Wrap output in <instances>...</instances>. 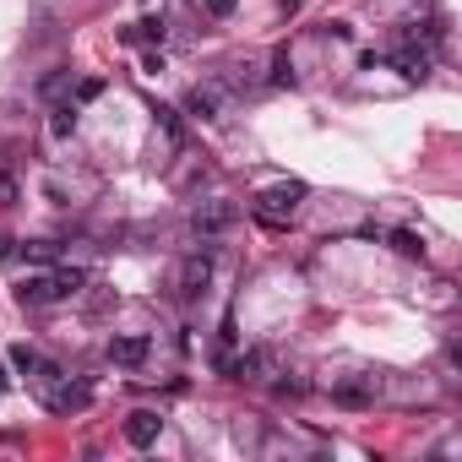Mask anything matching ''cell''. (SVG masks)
<instances>
[{
    "mask_svg": "<svg viewBox=\"0 0 462 462\" xmlns=\"http://www.w3.org/2000/svg\"><path fill=\"white\" fill-rule=\"evenodd\" d=\"M12 365H17V370H23V375H33V370H39V365H44V354H39V348H33V343H17V348H12Z\"/></svg>",
    "mask_w": 462,
    "mask_h": 462,
    "instance_id": "12",
    "label": "cell"
},
{
    "mask_svg": "<svg viewBox=\"0 0 462 462\" xmlns=\"http://www.w3.org/2000/svg\"><path fill=\"white\" fill-rule=\"evenodd\" d=\"M71 125H77V115L71 109H55V136H71Z\"/></svg>",
    "mask_w": 462,
    "mask_h": 462,
    "instance_id": "16",
    "label": "cell"
},
{
    "mask_svg": "<svg viewBox=\"0 0 462 462\" xmlns=\"http://www.w3.org/2000/svg\"><path fill=\"white\" fill-rule=\"evenodd\" d=\"M55 278H60V289H66V300L88 283V273H77V267H55Z\"/></svg>",
    "mask_w": 462,
    "mask_h": 462,
    "instance_id": "13",
    "label": "cell"
},
{
    "mask_svg": "<svg viewBox=\"0 0 462 462\" xmlns=\"http://www.w3.org/2000/svg\"><path fill=\"white\" fill-rule=\"evenodd\" d=\"M332 402L337 408H370L375 402V375H343V381H332Z\"/></svg>",
    "mask_w": 462,
    "mask_h": 462,
    "instance_id": "3",
    "label": "cell"
},
{
    "mask_svg": "<svg viewBox=\"0 0 462 462\" xmlns=\"http://www.w3.org/2000/svg\"><path fill=\"white\" fill-rule=\"evenodd\" d=\"M28 256H33V262H55V256H60V245H50V240H33V245H28Z\"/></svg>",
    "mask_w": 462,
    "mask_h": 462,
    "instance_id": "14",
    "label": "cell"
},
{
    "mask_svg": "<svg viewBox=\"0 0 462 462\" xmlns=\"http://www.w3.org/2000/svg\"><path fill=\"white\" fill-rule=\"evenodd\" d=\"M207 278H212V262H207V256L196 251V256H185V262H180V278H174V294H180V300H196V294L207 289Z\"/></svg>",
    "mask_w": 462,
    "mask_h": 462,
    "instance_id": "4",
    "label": "cell"
},
{
    "mask_svg": "<svg viewBox=\"0 0 462 462\" xmlns=\"http://www.w3.org/2000/svg\"><path fill=\"white\" fill-rule=\"evenodd\" d=\"M82 402H88V386H71V381H66V386L50 392V408H55V413H71V408H82Z\"/></svg>",
    "mask_w": 462,
    "mask_h": 462,
    "instance_id": "10",
    "label": "cell"
},
{
    "mask_svg": "<svg viewBox=\"0 0 462 462\" xmlns=\"http://www.w3.org/2000/svg\"><path fill=\"white\" fill-rule=\"evenodd\" d=\"M228 223H235V207H228V201H201V207L190 212V235H196V240L207 245L212 235H223Z\"/></svg>",
    "mask_w": 462,
    "mask_h": 462,
    "instance_id": "2",
    "label": "cell"
},
{
    "mask_svg": "<svg viewBox=\"0 0 462 462\" xmlns=\"http://www.w3.org/2000/svg\"><path fill=\"white\" fill-rule=\"evenodd\" d=\"M300 201H305V185H300V180H294V185H273V190L256 196V217L273 223V228H283V223L300 217Z\"/></svg>",
    "mask_w": 462,
    "mask_h": 462,
    "instance_id": "1",
    "label": "cell"
},
{
    "mask_svg": "<svg viewBox=\"0 0 462 462\" xmlns=\"http://www.w3.org/2000/svg\"><path fill=\"white\" fill-rule=\"evenodd\" d=\"M262 370H267V348H251L240 359H223V375L228 381H262Z\"/></svg>",
    "mask_w": 462,
    "mask_h": 462,
    "instance_id": "7",
    "label": "cell"
},
{
    "mask_svg": "<svg viewBox=\"0 0 462 462\" xmlns=\"http://www.w3.org/2000/svg\"><path fill=\"white\" fill-rule=\"evenodd\" d=\"M142 359H147V337H109V365L136 370Z\"/></svg>",
    "mask_w": 462,
    "mask_h": 462,
    "instance_id": "8",
    "label": "cell"
},
{
    "mask_svg": "<svg viewBox=\"0 0 462 462\" xmlns=\"http://www.w3.org/2000/svg\"><path fill=\"white\" fill-rule=\"evenodd\" d=\"M158 430H163V419H158L152 408H136V413L125 419V440H131V446H152Z\"/></svg>",
    "mask_w": 462,
    "mask_h": 462,
    "instance_id": "6",
    "label": "cell"
},
{
    "mask_svg": "<svg viewBox=\"0 0 462 462\" xmlns=\"http://www.w3.org/2000/svg\"><path fill=\"white\" fill-rule=\"evenodd\" d=\"M0 392H6V370H0Z\"/></svg>",
    "mask_w": 462,
    "mask_h": 462,
    "instance_id": "20",
    "label": "cell"
},
{
    "mask_svg": "<svg viewBox=\"0 0 462 462\" xmlns=\"http://www.w3.org/2000/svg\"><path fill=\"white\" fill-rule=\"evenodd\" d=\"M392 251H397V256H408V262H413V256H424V240H419V235H413V228H392Z\"/></svg>",
    "mask_w": 462,
    "mask_h": 462,
    "instance_id": "11",
    "label": "cell"
},
{
    "mask_svg": "<svg viewBox=\"0 0 462 462\" xmlns=\"http://www.w3.org/2000/svg\"><path fill=\"white\" fill-rule=\"evenodd\" d=\"M201 6H207L212 17H228V12H235V6H240V0H201Z\"/></svg>",
    "mask_w": 462,
    "mask_h": 462,
    "instance_id": "18",
    "label": "cell"
},
{
    "mask_svg": "<svg viewBox=\"0 0 462 462\" xmlns=\"http://www.w3.org/2000/svg\"><path fill=\"white\" fill-rule=\"evenodd\" d=\"M98 93H104V82H98V77H88V82L77 88V98H98Z\"/></svg>",
    "mask_w": 462,
    "mask_h": 462,
    "instance_id": "19",
    "label": "cell"
},
{
    "mask_svg": "<svg viewBox=\"0 0 462 462\" xmlns=\"http://www.w3.org/2000/svg\"><path fill=\"white\" fill-rule=\"evenodd\" d=\"M185 115L212 120V115H217V88H190V93H185Z\"/></svg>",
    "mask_w": 462,
    "mask_h": 462,
    "instance_id": "9",
    "label": "cell"
},
{
    "mask_svg": "<svg viewBox=\"0 0 462 462\" xmlns=\"http://www.w3.org/2000/svg\"><path fill=\"white\" fill-rule=\"evenodd\" d=\"M17 201V180L12 174H0V207H12Z\"/></svg>",
    "mask_w": 462,
    "mask_h": 462,
    "instance_id": "17",
    "label": "cell"
},
{
    "mask_svg": "<svg viewBox=\"0 0 462 462\" xmlns=\"http://www.w3.org/2000/svg\"><path fill=\"white\" fill-rule=\"evenodd\" d=\"M17 294H23V305H55V300H66V289H60V278H55V273H39V278H28Z\"/></svg>",
    "mask_w": 462,
    "mask_h": 462,
    "instance_id": "5",
    "label": "cell"
},
{
    "mask_svg": "<svg viewBox=\"0 0 462 462\" xmlns=\"http://www.w3.org/2000/svg\"><path fill=\"white\" fill-rule=\"evenodd\" d=\"M273 82H278V88H283V82H294V71H289V55H278V60H273Z\"/></svg>",
    "mask_w": 462,
    "mask_h": 462,
    "instance_id": "15",
    "label": "cell"
}]
</instances>
